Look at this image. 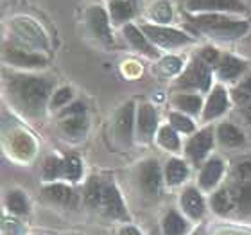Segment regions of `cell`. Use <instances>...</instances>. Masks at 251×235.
<instances>
[{
    "label": "cell",
    "mask_w": 251,
    "mask_h": 235,
    "mask_svg": "<svg viewBox=\"0 0 251 235\" xmlns=\"http://www.w3.org/2000/svg\"><path fill=\"white\" fill-rule=\"evenodd\" d=\"M187 27L198 34L219 42H233L246 36L251 29L250 20L235 15L206 13V15H187Z\"/></svg>",
    "instance_id": "obj_2"
},
{
    "label": "cell",
    "mask_w": 251,
    "mask_h": 235,
    "mask_svg": "<svg viewBox=\"0 0 251 235\" xmlns=\"http://www.w3.org/2000/svg\"><path fill=\"white\" fill-rule=\"evenodd\" d=\"M230 106V97H228V92H226L223 86H214L212 92H210L208 99L204 103L203 108V120L204 122H210V120L217 119V117L225 115L226 110Z\"/></svg>",
    "instance_id": "obj_13"
},
{
    "label": "cell",
    "mask_w": 251,
    "mask_h": 235,
    "mask_svg": "<svg viewBox=\"0 0 251 235\" xmlns=\"http://www.w3.org/2000/svg\"><path fill=\"white\" fill-rule=\"evenodd\" d=\"M214 138L215 135L212 128H204V130L198 131L194 136H190V140L187 142V147H185V153L194 165H199L208 157V153L214 147Z\"/></svg>",
    "instance_id": "obj_10"
},
{
    "label": "cell",
    "mask_w": 251,
    "mask_h": 235,
    "mask_svg": "<svg viewBox=\"0 0 251 235\" xmlns=\"http://www.w3.org/2000/svg\"><path fill=\"white\" fill-rule=\"evenodd\" d=\"M5 92L16 110L25 117L38 119L50 103L52 83L34 74H11L5 79Z\"/></svg>",
    "instance_id": "obj_1"
},
{
    "label": "cell",
    "mask_w": 251,
    "mask_h": 235,
    "mask_svg": "<svg viewBox=\"0 0 251 235\" xmlns=\"http://www.w3.org/2000/svg\"><path fill=\"white\" fill-rule=\"evenodd\" d=\"M149 18L152 24H160V26H167L173 20V7L167 0H158L149 7Z\"/></svg>",
    "instance_id": "obj_26"
},
{
    "label": "cell",
    "mask_w": 251,
    "mask_h": 235,
    "mask_svg": "<svg viewBox=\"0 0 251 235\" xmlns=\"http://www.w3.org/2000/svg\"><path fill=\"white\" fill-rule=\"evenodd\" d=\"M156 140H158V144H160L163 149H167V151H178L179 146H181L179 136H178V131L174 130L171 124L162 126V128L158 130Z\"/></svg>",
    "instance_id": "obj_25"
},
{
    "label": "cell",
    "mask_w": 251,
    "mask_h": 235,
    "mask_svg": "<svg viewBox=\"0 0 251 235\" xmlns=\"http://www.w3.org/2000/svg\"><path fill=\"white\" fill-rule=\"evenodd\" d=\"M225 173V163L221 162L219 158H212L204 163L203 169H201V174H199V183L203 188H212L217 185V182L221 180Z\"/></svg>",
    "instance_id": "obj_20"
},
{
    "label": "cell",
    "mask_w": 251,
    "mask_h": 235,
    "mask_svg": "<svg viewBox=\"0 0 251 235\" xmlns=\"http://www.w3.org/2000/svg\"><path fill=\"white\" fill-rule=\"evenodd\" d=\"M138 182L142 190L149 196H156L162 188L163 174L156 160H146L138 165Z\"/></svg>",
    "instance_id": "obj_11"
},
{
    "label": "cell",
    "mask_w": 251,
    "mask_h": 235,
    "mask_svg": "<svg viewBox=\"0 0 251 235\" xmlns=\"http://www.w3.org/2000/svg\"><path fill=\"white\" fill-rule=\"evenodd\" d=\"M11 27H13V32L18 36V45H22V47L36 49V51L47 47V38L43 34L42 27L32 18L18 16L11 22Z\"/></svg>",
    "instance_id": "obj_6"
},
{
    "label": "cell",
    "mask_w": 251,
    "mask_h": 235,
    "mask_svg": "<svg viewBox=\"0 0 251 235\" xmlns=\"http://www.w3.org/2000/svg\"><path fill=\"white\" fill-rule=\"evenodd\" d=\"M2 58H4V61L7 65L25 68V70L47 67V58L45 56H42L40 52H32L31 49L22 47V45H13V43L11 45H4Z\"/></svg>",
    "instance_id": "obj_7"
},
{
    "label": "cell",
    "mask_w": 251,
    "mask_h": 235,
    "mask_svg": "<svg viewBox=\"0 0 251 235\" xmlns=\"http://www.w3.org/2000/svg\"><path fill=\"white\" fill-rule=\"evenodd\" d=\"M244 115H246V120L250 122V126H251V104L246 106V110H244Z\"/></svg>",
    "instance_id": "obj_43"
},
{
    "label": "cell",
    "mask_w": 251,
    "mask_h": 235,
    "mask_svg": "<svg viewBox=\"0 0 251 235\" xmlns=\"http://www.w3.org/2000/svg\"><path fill=\"white\" fill-rule=\"evenodd\" d=\"M217 140L226 147H239L244 144V135L241 133V130H237L233 124L223 122L217 128Z\"/></svg>",
    "instance_id": "obj_24"
},
{
    "label": "cell",
    "mask_w": 251,
    "mask_h": 235,
    "mask_svg": "<svg viewBox=\"0 0 251 235\" xmlns=\"http://www.w3.org/2000/svg\"><path fill=\"white\" fill-rule=\"evenodd\" d=\"M122 235H142L140 232L136 230V228H133V226H126L124 230L121 232Z\"/></svg>",
    "instance_id": "obj_42"
},
{
    "label": "cell",
    "mask_w": 251,
    "mask_h": 235,
    "mask_svg": "<svg viewBox=\"0 0 251 235\" xmlns=\"http://www.w3.org/2000/svg\"><path fill=\"white\" fill-rule=\"evenodd\" d=\"M173 104L174 108H178L181 113H187V115H198L204 108L203 99L198 94H176L173 97Z\"/></svg>",
    "instance_id": "obj_22"
},
{
    "label": "cell",
    "mask_w": 251,
    "mask_h": 235,
    "mask_svg": "<svg viewBox=\"0 0 251 235\" xmlns=\"http://www.w3.org/2000/svg\"><path fill=\"white\" fill-rule=\"evenodd\" d=\"M140 29H142V32L149 38V42H151L154 47L176 49V47H183V45H188V43L194 42V38L190 36V34L179 31V29H174V27H169V26L142 24Z\"/></svg>",
    "instance_id": "obj_3"
},
{
    "label": "cell",
    "mask_w": 251,
    "mask_h": 235,
    "mask_svg": "<svg viewBox=\"0 0 251 235\" xmlns=\"http://www.w3.org/2000/svg\"><path fill=\"white\" fill-rule=\"evenodd\" d=\"M233 203H237V194H231L230 190H226V188H221L219 192H215L214 198H212V207H214L215 212H219V214L230 212Z\"/></svg>",
    "instance_id": "obj_28"
},
{
    "label": "cell",
    "mask_w": 251,
    "mask_h": 235,
    "mask_svg": "<svg viewBox=\"0 0 251 235\" xmlns=\"http://www.w3.org/2000/svg\"><path fill=\"white\" fill-rule=\"evenodd\" d=\"M61 133L70 140H79L86 135L88 131V119L86 115H75V117H67L61 120Z\"/></svg>",
    "instance_id": "obj_19"
},
{
    "label": "cell",
    "mask_w": 251,
    "mask_h": 235,
    "mask_svg": "<svg viewBox=\"0 0 251 235\" xmlns=\"http://www.w3.org/2000/svg\"><path fill=\"white\" fill-rule=\"evenodd\" d=\"M237 207L241 212L250 214L251 212V182H242V185L235 190Z\"/></svg>",
    "instance_id": "obj_33"
},
{
    "label": "cell",
    "mask_w": 251,
    "mask_h": 235,
    "mask_svg": "<svg viewBox=\"0 0 251 235\" xmlns=\"http://www.w3.org/2000/svg\"><path fill=\"white\" fill-rule=\"evenodd\" d=\"M135 124V104L129 101L117 111L115 120H113V133H115V138L121 146H131Z\"/></svg>",
    "instance_id": "obj_9"
},
{
    "label": "cell",
    "mask_w": 251,
    "mask_h": 235,
    "mask_svg": "<svg viewBox=\"0 0 251 235\" xmlns=\"http://www.w3.org/2000/svg\"><path fill=\"white\" fill-rule=\"evenodd\" d=\"M122 34H124L126 42L129 43L131 49H135L136 52L146 54L147 58H158L156 47L149 42V38L142 32L140 27H136L135 24H126L122 27Z\"/></svg>",
    "instance_id": "obj_14"
},
{
    "label": "cell",
    "mask_w": 251,
    "mask_h": 235,
    "mask_svg": "<svg viewBox=\"0 0 251 235\" xmlns=\"http://www.w3.org/2000/svg\"><path fill=\"white\" fill-rule=\"evenodd\" d=\"M129 2H133V4L136 5V4H138V2H140V0H129Z\"/></svg>",
    "instance_id": "obj_44"
},
{
    "label": "cell",
    "mask_w": 251,
    "mask_h": 235,
    "mask_svg": "<svg viewBox=\"0 0 251 235\" xmlns=\"http://www.w3.org/2000/svg\"><path fill=\"white\" fill-rule=\"evenodd\" d=\"M81 174H83V165L77 157L70 155L63 158V178H67L70 182H77Z\"/></svg>",
    "instance_id": "obj_30"
},
{
    "label": "cell",
    "mask_w": 251,
    "mask_h": 235,
    "mask_svg": "<svg viewBox=\"0 0 251 235\" xmlns=\"http://www.w3.org/2000/svg\"><path fill=\"white\" fill-rule=\"evenodd\" d=\"M13 149H15L16 153H20L24 158H29L32 155V151H34V144L31 142L29 135L20 133V135H16V142H15V146H13Z\"/></svg>",
    "instance_id": "obj_38"
},
{
    "label": "cell",
    "mask_w": 251,
    "mask_h": 235,
    "mask_svg": "<svg viewBox=\"0 0 251 235\" xmlns=\"http://www.w3.org/2000/svg\"><path fill=\"white\" fill-rule=\"evenodd\" d=\"M169 120H171V126H173L178 133H192V131L196 130V124L192 122V119L187 117L185 113H181V111L169 113Z\"/></svg>",
    "instance_id": "obj_31"
},
{
    "label": "cell",
    "mask_w": 251,
    "mask_h": 235,
    "mask_svg": "<svg viewBox=\"0 0 251 235\" xmlns=\"http://www.w3.org/2000/svg\"><path fill=\"white\" fill-rule=\"evenodd\" d=\"M188 176V165L179 158H171L165 165V182L169 185H179Z\"/></svg>",
    "instance_id": "obj_23"
},
{
    "label": "cell",
    "mask_w": 251,
    "mask_h": 235,
    "mask_svg": "<svg viewBox=\"0 0 251 235\" xmlns=\"http://www.w3.org/2000/svg\"><path fill=\"white\" fill-rule=\"evenodd\" d=\"M187 232V223L183 217H179L174 210H171L163 217V234L165 235H183Z\"/></svg>",
    "instance_id": "obj_29"
},
{
    "label": "cell",
    "mask_w": 251,
    "mask_h": 235,
    "mask_svg": "<svg viewBox=\"0 0 251 235\" xmlns=\"http://www.w3.org/2000/svg\"><path fill=\"white\" fill-rule=\"evenodd\" d=\"M246 70V63L241 61V59L233 58L230 54L226 56H221L217 67H215V72H217V78L221 81H235L244 74Z\"/></svg>",
    "instance_id": "obj_16"
},
{
    "label": "cell",
    "mask_w": 251,
    "mask_h": 235,
    "mask_svg": "<svg viewBox=\"0 0 251 235\" xmlns=\"http://www.w3.org/2000/svg\"><path fill=\"white\" fill-rule=\"evenodd\" d=\"M212 84V68L199 58H194L188 63V67L183 70L176 81L178 88L185 90H199V92H208Z\"/></svg>",
    "instance_id": "obj_4"
},
{
    "label": "cell",
    "mask_w": 251,
    "mask_h": 235,
    "mask_svg": "<svg viewBox=\"0 0 251 235\" xmlns=\"http://www.w3.org/2000/svg\"><path fill=\"white\" fill-rule=\"evenodd\" d=\"M233 97L239 104H246L248 101H251V76H248L246 79H242L241 84L233 90Z\"/></svg>",
    "instance_id": "obj_37"
},
{
    "label": "cell",
    "mask_w": 251,
    "mask_h": 235,
    "mask_svg": "<svg viewBox=\"0 0 251 235\" xmlns=\"http://www.w3.org/2000/svg\"><path fill=\"white\" fill-rule=\"evenodd\" d=\"M84 111H86V106H84L83 103H74V104L67 106L65 110H61V117L63 119H67V117L84 115Z\"/></svg>",
    "instance_id": "obj_40"
},
{
    "label": "cell",
    "mask_w": 251,
    "mask_h": 235,
    "mask_svg": "<svg viewBox=\"0 0 251 235\" xmlns=\"http://www.w3.org/2000/svg\"><path fill=\"white\" fill-rule=\"evenodd\" d=\"M181 207L192 219H199L204 214V199L196 188H187L181 194Z\"/></svg>",
    "instance_id": "obj_21"
},
{
    "label": "cell",
    "mask_w": 251,
    "mask_h": 235,
    "mask_svg": "<svg viewBox=\"0 0 251 235\" xmlns=\"http://www.w3.org/2000/svg\"><path fill=\"white\" fill-rule=\"evenodd\" d=\"M136 5L129 0H110L108 4V15H110V20L113 26H122L126 24H131V18L135 16Z\"/></svg>",
    "instance_id": "obj_17"
},
{
    "label": "cell",
    "mask_w": 251,
    "mask_h": 235,
    "mask_svg": "<svg viewBox=\"0 0 251 235\" xmlns=\"http://www.w3.org/2000/svg\"><path fill=\"white\" fill-rule=\"evenodd\" d=\"M70 99H72V90L68 88V86H63V88H59V90H56V92H54L49 104H50V108H52V110H58V108L67 106Z\"/></svg>",
    "instance_id": "obj_36"
},
{
    "label": "cell",
    "mask_w": 251,
    "mask_h": 235,
    "mask_svg": "<svg viewBox=\"0 0 251 235\" xmlns=\"http://www.w3.org/2000/svg\"><path fill=\"white\" fill-rule=\"evenodd\" d=\"M185 11L188 15H206V13H223V15H244L248 11L242 0H187Z\"/></svg>",
    "instance_id": "obj_5"
},
{
    "label": "cell",
    "mask_w": 251,
    "mask_h": 235,
    "mask_svg": "<svg viewBox=\"0 0 251 235\" xmlns=\"http://www.w3.org/2000/svg\"><path fill=\"white\" fill-rule=\"evenodd\" d=\"M235 174L242 182H251V162H241L237 165Z\"/></svg>",
    "instance_id": "obj_41"
},
{
    "label": "cell",
    "mask_w": 251,
    "mask_h": 235,
    "mask_svg": "<svg viewBox=\"0 0 251 235\" xmlns=\"http://www.w3.org/2000/svg\"><path fill=\"white\" fill-rule=\"evenodd\" d=\"M136 131L144 142H151L158 131V111L152 104H140L136 111Z\"/></svg>",
    "instance_id": "obj_12"
},
{
    "label": "cell",
    "mask_w": 251,
    "mask_h": 235,
    "mask_svg": "<svg viewBox=\"0 0 251 235\" xmlns=\"http://www.w3.org/2000/svg\"><path fill=\"white\" fill-rule=\"evenodd\" d=\"M5 205H7V209H9L11 212H15V214H25L27 209H29L25 196L22 192H18V190H13V192L7 194Z\"/></svg>",
    "instance_id": "obj_32"
},
{
    "label": "cell",
    "mask_w": 251,
    "mask_h": 235,
    "mask_svg": "<svg viewBox=\"0 0 251 235\" xmlns=\"http://www.w3.org/2000/svg\"><path fill=\"white\" fill-rule=\"evenodd\" d=\"M152 235H160V234H158V232H156V230H154V232H152Z\"/></svg>",
    "instance_id": "obj_46"
},
{
    "label": "cell",
    "mask_w": 251,
    "mask_h": 235,
    "mask_svg": "<svg viewBox=\"0 0 251 235\" xmlns=\"http://www.w3.org/2000/svg\"><path fill=\"white\" fill-rule=\"evenodd\" d=\"M160 70H162L163 76H176L183 70V61L178 58V56H165V58L160 61Z\"/></svg>",
    "instance_id": "obj_35"
},
{
    "label": "cell",
    "mask_w": 251,
    "mask_h": 235,
    "mask_svg": "<svg viewBox=\"0 0 251 235\" xmlns=\"http://www.w3.org/2000/svg\"><path fill=\"white\" fill-rule=\"evenodd\" d=\"M199 58L203 59L208 67H217L221 56H219V51H217L215 47H203L201 49V52H199Z\"/></svg>",
    "instance_id": "obj_39"
},
{
    "label": "cell",
    "mask_w": 251,
    "mask_h": 235,
    "mask_svg": "<svg viewBox=\"0 0 251 235\" xmlns=\"http://www.w3.org/2000/svg\"><path fill=\"white\" fill-rule=\"evenodd\" d=\"M84 22H86L90 34L97 38L99 42H113L110 15H108V9H104L102 5H90L88 9L84 11Z\"/></svg>",
    "instance_id": "obj_8"
},
{
    "label": "cell",
    "mask_w": 251,
    "mask_h": 235,
    "mask_svg": "<svg viewBox=\"0 0 251 235\" xmlns=\"http://www.w3.org/2000/svg\"><path fill=\"white\" fill-rule=\"evenodd\" d=\"M43 178L45 180H58L63 178V158L50 157L43 163Z\"/></svg>",
    "instance_id": "obj_34"
},
{
    "label": "cell",
    "mask_w": 251,
    "mask_h": 235,
    "mask_svg": "<svg viewBox=\"0 0 251 235\" xmlns=\"http://www.w3.org/2000/svg\"><path fill=\"white\" fill-rule=\"evenodd\" d=\"M43 196L50 201V203L63 205V207H74L75 205V194L70 187L63 185V183H52L49 187L43 188Z\"/></svg>",
    "instance_id": "obj_18"
},
{
    "label": "cell",
    "mask_w": 251,
    "mask_h": 235,
    "mask_svg": "<svg viewBox=\"0 0 251 235\" xmlns=\"http://www.w3.org/2000/svg\"><path fill=\"white\" fill-rule=\"evenodd\" d=\"M102 209L110 217L115 219H126L127 212L122 203V198L113 183H104V194H102Z\"/></svg>",
    "instance_id": "obj_15"
},
{
    "label": "cell",
    "mask_w": 251,
    "mask_h": 235,
    "mask_svg": "<svg viewBox=\"0 0 251 235\" xmlns=\"http://www.w3.org/2000/svg\"><path fill=\"white\" fill-rule=\"evenodd\" d=\"M194 235H203V232H198V234H194Z\"/></svg>",
    "instance_id": "obj_45"
},
{
    "label": "cell",
    "mask_w": 251,
    "mask_h": 235,
    "mask_svg": "<svg viewBox=\"0 0 251 235\" xmlns=\"http://www.w3.org/2000/svg\"><path fill=\"white\" fill-rule=\"evenodd\" d=\"M102 194H104V183L99 178H90L84 187V201L90 207H99L102 205Z\"/></svg>",
    "instance_id": "obj_27"
}]
</instances>
